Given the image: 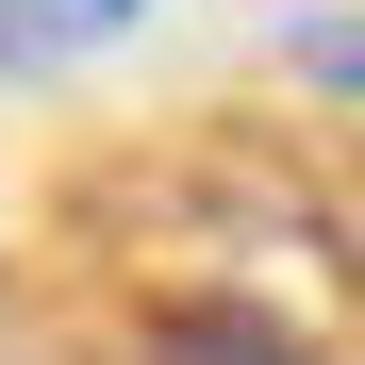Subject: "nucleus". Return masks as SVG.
Returning a JSON list of instances; mask_svg holds the SVG:
<instances>
[{
  "mask_svg": "<svg viewBox=\"0 0 365 365\" xmlns=\"http://www.w3.org/2000/svg\"><path fill=\"white\" fill-rule=\"evenodd\" d=\"M150 0H0V67H83V50H116Z\"/></svg>",
  "mask_w": 365,
  "mask_h": 365,
  "instance_id": "obj_1",
  "label": "nucleus"
},
{
  "mask_svg": "<svg viewBox=\"0 0 365 365\" xmlns=\"http://www.w3.org/2000/svg\"><path fill=\"white\" fill-rule=\"evenodd\" d=\"M166 365H299V349H282V332H250V316H182V332H166Z\"/></svg>",
  "mask_w": 365,
  "mask_h": 365,
  "instance_id": "obj_2",
  "label": "nucleus"
},
{
  "mask_svg": "<svg viewBox=\"0 0 365 365\" xmlns=\"http://www.w3.org/2000/svg\"><path fill=\"white\" fill-rule=\"evenodd\" d=\"M316 67H332V83H349V100H365V34H332V50H316Z\"/></svg>",
  "mask_w": 365,
  "mask_h": 365,
  "instance_id": "obj_3",
  "label": "nucleus"
}]
</instances>
